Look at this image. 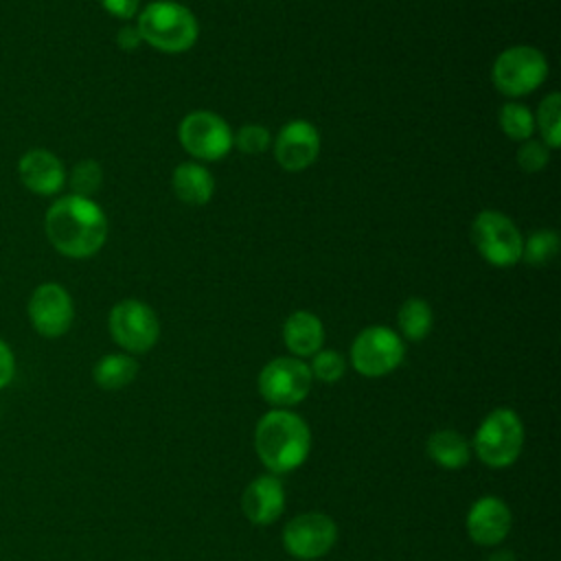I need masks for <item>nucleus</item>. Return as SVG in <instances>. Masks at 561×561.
<instances>
[{
	"label": "nucleus",
	"mask_w": 561,
	"mask_h": 561,
	"mask_svg": "<svg viewBox=\"0 0 561 561\" xmlns=\"http://www.w3.org/2000/svg\"><path fill=\"white\" fill-rule=\"evenodd\" d=\"M44 230L57 252L70 259L96 254L107 237V219L96 202L81 195H66L50 204Z\"/></svg>",
	"instance_id": "f257e3e1"
},
{
	"label": "nucleus",
	"mask_w": 561,
	"mask_h": 561,
	"mask_svg": "<svg viewBox=\"0 0 561 561\" xmlns=\"http://www.w3.org/2000/svg\"><path fill=\"white\" fill-rule=\"evenodd\" d=\"M254 449L272 473L294 471L311 451L309 425L302 416L285 408L270 410L256 423Z\"/></svg>",
	"instance_id": "f03ea898"
},
{
	"label": "nucleus",
	"mask_w": 561,
	"mask_h": 561,
	"mask_svg": "<svg viewBox=\"0 0 561 561\" xmlns=\"http://www.w3.org/2000/svg\"><path fill=\"white\" fill-rule=\"evenodd\" d=\"M140 39L162 53H184L199 35L197 18L180 2L156 0L149 2L136 24Z\"/></svg>",
	"instance_id": "7ed1b4c3"
},
{
	"label": "nucleus",
	"mask_w": 561,
	"mask_h": 561,
	"mask_svg": "<svg viewBox=\"0 0 561 561\" xmlns=\"http://www.w3.org/2000/svg\"><path fill=\"white\" fill-rule=\"evenodd\" d=\"M524 447V425L517 412L508 408H497L484 416L476 436V456L493 469L513 465Z\"/></svg>",
	"instance_id": "20e7f679"
},
{
	"label": "nucleus",
	"mask_w": 561,
	"mask_h": 561,
	"mask_svg": "<svg viewBox=\"0 0 561 561\" xmlns=\"http://www.w3.org/2000/svg\"><path fill=\"white\" fill-rule=\"evenodd\" d=\"M471 241L480 256L495 267H508L522 261V232L500 210H482L476 215L471 224Z\"/></svg>",
	"instance_id": "39448f33"
},
{
	"label": "nucleus",
	"mask_w": 561,
	"mask_h": 561,
	"mask_svg": "<svg viewBox=\"0 0 561 561\" xmlns=\"http://www.w3.org/2000/svg\"><path fill=\"white\" fill-rule=\"evenodd\" d=\"M495 88L506 96H524L548 77L546 55L533 46H511L497 55L491 70Z\"/></svg>",
	"instance_id": "423d86ee"
},
{
	"label": "nucleus",
	"mask_w": 561,
	"mask_h": 561,
	"mask_svg": "<svg viewBox=\"0 0 561 561\" xmlns=\"http://www.w3.org/2000/svg\"><path fill=\"white\" fill-rule=\"evenodd\" d=\"M405 355L399 333L388 327H368L351 344V364L364 377H383L392 373Z\"/></svg>",
	"instance_id": "0eeeda50"
},
{
	"label": "nucleus",
	"mask_w": 561,
	"mask_h": 561,
	"mask_svg": "<svg viewBox=\"0 0 561 561\" xmlns=\"http://www.w3.org/2000/svg\"><path fill=\"white\" fill-rule=\"evenodd\" d=\"M311 370L298 357H276L259 373V394L274 408L300 403L311 390Z\"/></svg>",
	"instance_id": "6e6552de"
},
{
	"label": "nucleus",
	"mask_w": 561,
	"mask_h": 561,
	"mask_svg": "<svg viewBox=\"0 0 561 561\" xmlns=\"http://www.w3.org/2000/svg\"><path fill=\"white\" fill-rule=\"evenodd\" d=\"M107 324L112 340L129 353H147L160 337L158 316L149 305L134 298L116 302Z\"/></svg>",
	"instance_id": "1a4fd4ad"
},
{
	"label": "nucleus",
	"mask_w": 561,
	"mask_h": 561,
	"mask_svg": "<svg viewBox=\"0 0 561 561\" xmlns=\"http://www.w3.org/2000/svg\"><path fill=\"white\" fill-rule=\"evenodd\" d=\"M180 142L197 160H221L232 147V131L228 123L208 110H195L186 114L178 129Z\"/></svg>",
	"instance_id": "9d476101"
},
{
	"label": "nucleus",
	"mask_w": 561,
	"mask_h": 561,
	"mask_svg": "<svg viewBox=\"0 0 561 561\" xmlns=\"http://www.w3.org/2000/svg\"><path fill=\"white\" fill-rule=\"evenodd\" d=\"M337 539L335 522L324 513H302L283 528L285 550L302 561L324 557Z\"/></svg>",
	"instance_id": "9b49d317"
},
{
	"label": "nucleus",
	"mask_w": 561,
	"mask_h": 561,
	"mask_svg": "<svg viewBox=\"0 0 561 561\" xmlns=\"http://www.w3.org/2000/svg\"><path fill=\"white\" fill-rule=\"evenodd\" d=\"M26 311L33 329L44 337L64 335L75 320L72 298L59 283L37 285L28 298Z\"/></svg>",
	"instance_id": "f8f14e48"
},
{
	"label": "nucleus",
	"mask_w": 561,
	"mask_h": 561,
	"mask_svg": "<svg viewBox=\"0 0 561 561\" xmlns=\"http://www.w3.org/2000/svg\"><path fill=\"white\" fill-rule=\"evenodd\" d=\"M320 153V134L309 121H289L274 138V158L285 171H305Z\"/></svg>",
	"instance_id": "ddd939ff"
},
{
	"label": "nucleus",
	"mask_w": 561,
	"mask_h": 561,
	"mask_svg": "<svg viewBox=\"0 0 561 561\" xmlns=\"http://www.w3.org/2000/svg\"><path fill=\"white\" fill-rule=\"evenodd\" d=\"M511 508L504 500L484 495L476 500L467 513V535L478 546H495L511 533Z\"/></svg>",
	"instance_id": "4468645a"
},
{
	"label": "nucleus",
	"mask_w": 561,
	"mask_h": 561,
	"mask_svg": "<svg viewBox=\"0 0 561 561\" xmlns=\"http://www.w3.org/2000/svg\"><path fill=\"white\" fill-rule=\"evenodd\" d=\"M241 511L254 526L274 524L285 511V489L276 476L254 478L241 493Z\"/></svg>",
	"instance_id": "2eb2a0df"
},
{
	"label": "nucleus",
	"mask_w": 561,
	"mask_h": 561,
	"mask_svg": "<svg viewBox=\"0 0 561 561\" xmlns=\"http://www.w3.org/2000/svg\"><path fill=\"white\" fill-rule=\"evenodd\" d=\"M18 173L22 184L37 195H55L66 182L61 160L48 149H28L18 162Z\"/></svg>",
	"instance_id": "dca6fc26"
},
{
	"label": "nucleus",
	"mask_w": 561,
	"mask_h": 561,
	"mask_svg": "<svg viewBox=\"0 0 561 561\" xmlns=\"http://www.w3.org/2000/svg\"><path fill=\"white\" fill-rule=\"evenodd\" d=\"M283 342L296 357H311L322 348L324 327L311 311H294L283 324Z\"/></svg>",
	"instance_id": "f3484780"
},
{
	"label": "nucleus",
	"mask_w": 561,
	"mask_h": 561,
	"mask_svg": "<svg viewBox=\"0 0 561 561\" xmlns=\"http://www.w3.org/2000/svg\"><path fill=\"white\" fill-rule=\"evenodd\" d=\"M175 195L191 206H202L213 197L215 180L210 171L197 162H182L171 178Z\"/></svg>",
	"instance_id": "a211bd4d"
},
{
	"label": "nucleus",
	"mask_w": 561,
	"mask_h": 561,
	"mask_svg": "<svg viewBox=\"0 0 561 561\" xmlns=\"http://www.w3.org/2000/svg\"><path fill=\"white\" fill-rule=\"evenodd\" d=\"M427 456L443 469H460L471 458V445L456 430H438L427 438Z\"/></svg>",
	"instance_id": "6ab92c4d"
},
{
	"label": "nucleus",
	"mask_w": 561,
	"mask_h": 561,
	"mask_svg": "<svg viewBox=\"0 0 561 561\" xmlns=\"http://www.w3.org/2000/svg\"><path fill=\"white\" fill-rule=\"evenodd\" d=\"M138 375V362L125 353L103 355L92 370V377L103 390H121L129 386Z\"/></svg>",
	"instance_id": "aec40b11"
},
{
	"label": "nucleus",
	"mask_w": 561,
	"mask_h": 561,
	"mask_svg": "<svg viewBox=\"0 0 561 561\" xmlns=\"http://www.w3.org/2000/svg\"><path fill=\"white\" fill-rule=\"evenodd\" d=\"M432 322H434L432 307L423 298H408L399 307L397 324H399V331L403 333L405 340L421 342L432 331Z\"/></svg>",
	"instance_id": "412c9836"
},
{
	"label": "nucleus",
	"mask_w": 561,
	"mask_h": 561,
	"mask_svg": "<svg viewBox=\"0 0 561 561\" xmlns=\"http://www.w3.org/2000/svg\"><path fill=\"white\" fill-rule=\"evenodd\" d=\"M535 127H539L548 149H557L561 145V96H559V92H550L548 96H543V101L539 103L537 116H535Z\"/></svg>",
	"instance_id": "4be33fe9"
},
{
	"label": "nucleus",
	"mask_w": 561,
	"mask_h": 561,
	"mask_svg": "<svg viewBox=\"0 0 561 561\" xmlns=\"http://www.w3.org/2000/svg\"><path fill=\"white\" fill-rule=\"evenodd\" d=\"M500 127L511 140H528L535 131V116L522 103H504L500 110Z\"/></svg>",
	"instance_id": "5701e85b"
},
{
	"label": "nucleus",
	"mask_w": 561,
	"mask_h": 561,
	"mask_svg": "<svg viewBox=\"0 0 561 561\" xmlns=\"http://www.w3.org/2000/svg\"><path fill=\"white\" fill-rule=\"evenodd\" d=\"M559 252V234L554 230H535L522 248V259L528 265H546Z\"/></svg>",
	"instance_id": "b1692460"
},
{
	"label": "nucleus",
	"mask_w": 561,
	"mask_h": 561,
	"mask_svg": "<svg viewBox=\"0 0 561 561\" xmlns=\"http://www.w3.org/2000/svg\"><path fill=\"white\" fill-rule=\"evenodd\" d=\"M101 182H103V171H101L99 162L81 160L72 167V173H70L72 195L90 197L101 188Z\"/></svg>",
	"instance_id": "393cba45"
},
{
	"label": "nucleus",
	"mask_w": 561,
	"mask_h": 561,
	"mask_svg": "<svg viewBox=\"0 0 561 561\" xmlns=\"http://www.w3.org/2000/svg\"><path fill=\"white\" fill-rule=\"evenodd\" d=\"M311 357H313L311 366H309L311 377H316V379H320L324 383H333V381L342 379V375L346 370V359L337 351H331V348L322 351L320 348Z\"/></svg>",
	"instance_id": "a878e982"
},
{
	"label": "nucleus",
	"mask_w": 561,
	"mask_h": 561,
	"mask_svg": "<svg viewBox=\"0 0 561 561\" xmlns=\"http://www.w3.org/2000/svg\"><path fill=\"white\" fill-rule=\"evenodd\" d=\"M270 131L263 125H243L237 136H232V145H237L243 153H263L270 147Z\"/></svg>",
	"instance_id": "bb28decb"
},
{
	"label": "nucleus",
	"mask_w": 561,
	"mask_h": 561,
	"mask_svg": "<svg viewBox=\"0 0 561 561\" xmlns=\"http://www.w3.org/2000/svg\"><path fill=\"white\" fill-rule=\"evenodd\" d=\"M550 160V149L546 142L539 140H524L522 147L517 149V164L522 167V171L526 173H537L541 169H546Z\"/></svg>",
	"instance_id": "cd10ccee"
},
{
	"label": "nucleus",
	"mask_w": 561,
	"mask_h": 561,
	"mask_svg": "<svg viewBox=\"0 0 561 561\" xmlns=\"http://www.w3.org/2000/svg\"><path fill=\"white\" fill-rule=\"evenodd\" d=\"M138 2L140 0H101V7L114 18L129 20L138 13Z\"/></svg>",
	"instance_id": "c85d7f7f"
},
{
	"label": "nucleus",
	"mask_w": 561,
	"mask_h": 561,
	"mask_svg": "<svg viewBox=\"0 0 561 561\" xmlns=\"http://www.w3.org/2000/svg\"><path fill=\"white\" fill-rule=\"evenodd\" d=\"M13 375H15V357L9 344L0 337V390L11 383Z\"/></svg>",
	"instance_id": "c756f323"
},
{
	"label": "nucleus",
	"mask_w": 561,
	"mask_h": 561,
	"mask_svg": "<svg viewBox=\"0 0 561 561\" xmlns=\"http://www.w3.org/2000/svg\"><path fill=\"white\" fill-rule=\"evenodd\" d=\"M140 33L136 26H123L118 33H116V44L123 48V50H134L138 48L140 44Z\"/></svg>",
	"instance_id": "7c9ffc66"
},
{
	"label": "nucleus",
	"mask_w": 561,
	"mask_h": 561,
	"mask_svg": "<svg viewBox=\"0 0 561 561\" xmlns=\"http://www.w3.org/2000/svg\"><path fill=\"white\" fill-rule=\"evenodd\" d=\"M486 561H515V554L511 550H497Z\"/></svg>",
	"instance_id": "2f4dec72"
}]
</instances>
